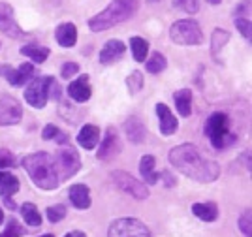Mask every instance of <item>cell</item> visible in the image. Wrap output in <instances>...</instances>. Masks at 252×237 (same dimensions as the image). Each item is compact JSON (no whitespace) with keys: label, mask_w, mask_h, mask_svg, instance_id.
Listing matches in <instances>:
<instances>
[{"label":"cell","mask_w":252,"mask_h":237,"mask_svg":"<svg viewBox=\"0 0 252 237\" xmlns=\"http://www.w3.org/2000/svg\"><path fill=\"white\" fill-rule=\"evenodd\" d=\"M169 162L177 168L183 175L190 177L200 183H213L220 175V168L215 160L205 158L196 145L185 143L173 147L169 151Z\"/></svg>","instance_id":"cell-1"},{"label":"cell","mask_w":252,"mask_h":237,"mask_svg":"<svg viewBox=\"0 0 252 237\" xmlns=\"http://www.w3.org/2000/svg\"><path fill=\"white\" fill-rule=\"evenodd\" d=\"M23 166L27 169V173L31 175L34 185L42 190H53L59 186V175H57V168H55V160L51 155L47 153H34V155L27 156L23 160Z\"/></svg>","instance_id":"cell-2"},{"label":"cell","mask_w":252,"mask_h":237,"mask_svg":"<svg viewBox=\"0 0 252 237\" xmlns=\"http://www.w3.org/2000/svg\"><path fill=\"white\" fill-rule=\"evenodd\" d=\"M137 10V0H113L104 11H100L89 21V29L93 32L107 31L123 21L130 19Z\"/></svg>","instance_id":"cell-3"},{"label":"cell","mask_w":252,"mask_h":237,"mask_svg":"<svg viewBox=\"0 0 252 237\" xmlns=\"http://www.w3.org/2000/svg\"><path fill=\"white\" fill-rule=\"evenodd\" d=\"M49 96H53L55 100L61 98V93L57 89V83L53 77H36L29 81V87L25 89V98L31 103L32 107L42 109L45 107V103L49 100Z\"/></svg>","instance_id":"cell-4"},{"label":"cell","mask_w":252,"mask_h":237,"mask_svg":"<svg viewBox=\"0 0 252 237\" xmlns=\"http://www.w3.org/2000/svg\"><path fill=\"white\" fill-rule=\"evenodd\" d=\"M169 38L179 45H200L203 41V32L196 21L181 19L169 29Z\"/></svg>","instance_id":"cell-5"},{"label":"cell","mask_w":252,"mask_h":237,"mask_svg":"<svg viewBox=\"0 0 252 237\" xmlns=\"http://www.w3.org/2000/svg\"><path fill=\"white\" fill-rule=\"evenodd\" d=\"M55 168H57V175L59 181H68L72 175H75L81 168V158L77 155L74 147L63 145L57 153H55Z\"/></svg>","instance_id":"cell-6"},{"label":"cell","mask_w":252,"mask_h":237,"mask_svg":"<svg viewBox=\"0 0 252 237\" xmlns=\"http://www.w3.org/2000/svg\"><path fill=\"white\" fill-rule=\"evenodd\" d=\"M230 119L224 113H213L205 121V135L209 137L215 149L226 147V135L230 134Z\"/></svg>","instance_id":"cell-7"},{"label":"cell","mask_w":252,"mask_h":237,"mask_svg":"<svg viewBox=\"0 0 252 237\" xmlns=\"http://www.w3.org/2000/svg\"><path fill=\"white\" fill-rule=\"evenodd\" d=\"M107 237H151V232L136 218H119L109 226Z\"/></svg>","instance_id":"cell-8"},{"label":"cell","mask_w":252,"mask_h":237,"mask_svg":"<svg viewBox=\"0 0 252 237\" xmlns=\"http://www.w3.org/2000/svg\"><path fill=\"white\" fill-rule=\"evenodd\" d=\"M111 179H113V183L121 190H125V192H128L130 196L137 198V200H145L149 196L147 186L143 185V183H139L136 177H132L130 173H126V171H113Z\"/></svg>","instance_id":"cell-9"},{"label":"cell","mask_w":252,"mask_h":237,"mask_svg":"<svg viewBox=\"0 0 252 237\" xmlns=\"http://www.w3.org/2000/svg\"><path fill=\"white\" fill-rule=\"evenodd\" d=\"M23 117V107L13 96H2L0 98V126H11L17 124Z\"/></svg>","instance_id":"cell-10"},{"label":"cell","mask_w":252,"mask_h":237,"mask_svg":"<svg viewBox=\"0 0 252 237\" xmlns=\"http://www.w3.org/2000/svg\"><path fill=\"white\" fill-rule=\"evenodd\" d=\"M0 31L4 32L10 38H27V34L21 31V27L17 25L15 15H13V8L6 2H0Z\"/></svg>","instance_id":"cell-11"},{"label":"cell","mask_w":252,"mask_h":237,"mask_svg":"<svg viewBox=\"0 0 252 237\" xmlns=\"http://www.w3.org/2000/svg\"><path fill=\"white\" fill-rule=\"evenodd\" d=\"M4 75H6V79L13 85V87H23V85H29V81L32 79V75H34V66H32L31 62H25L21 64L17 70H11V68H4Z\"/></svg>","instance_id":"cell-12"},{"label":"cell","mask_w":252,"mask_h":237,"mask_svg":"<svg viewBox=\"0 0 252 237\" xmlns=\"http://www.w3.org/2000/svg\"><path fill=\"white\" fill-rule=\"evenodd\" d=\"M121 153V139L117 135L115 128H109L105 132V137L102 141V147L98 149V158L100 160H107V158H113Z\"/></svg>","instance_id":"cell-13"},{"label":"cell","mask_w":252,"mask_h":237,"mask_svg":"<svg viewBox=\"0 0 252 237\" xmlns=\"http://www.w3.org/2000/svg\"><path fill=\"white\" fill-rule=\"evenodd\" d=\"M157 115L158 121H160V132L164 135H173L177 132V119L173 117L171 109H169L166 103H158L157 105Z\"/></svg>","instance_id":"cell-14"},{"label":"cell","mask_w":252,"mask_h":237,"mask_svg":"<svg viewBox=\"0 0 252 237\" xmlns=\"http://www.w3.org/2000/svg\"><path fill=\"white\" fill-rule=\"evenodd\" d=\"M68 94H70V98L75 100V102H87L89 98H91V85H89V77L87 75H81L79 79H75L74 83H70V87H68Z\"/></svg>","instance_id":"cell-15"},{"label":"cell","mask_w":252,"mask_h":237,"mask_svg":"<svg viewBox=\"0 0 252 237\" xmlns=\"http://www.w3.org/2000/svg\"><path fill=\"white\" fill-rule=\"evenodd\" d=\"M126 51V45L119 40H109L104 45V49L100 53V62L102 64H113L115 61H119Z\"/></svg>","instance_id":"cell-16"},{"label":"cell","mask_w":252,"mask_h":237,"mask_svg":"<svg viewBox=\"0 0 252 237\" xmlns=\"http://www.w3.org/2000/svg\"><path fill=\"white\" fill-rule=\"evenodd\" d=\"M125 132L126 137L132 143H141L145 139V135H147V128H145V124L141 123L137 117H130L125 123Z\"/></svg>","instance_id":"cell-17"},{"label":"cell","mask_w":252,"mask_h":237,"mask_svg":"<svg viewBox=\"0 0 252 237\" xmlns=\"http://www.w3.org/2000/svg\"><path fill=\"white\" fill-rule=\"evenodd\" d=\"M19 190V181L17 177L10 175V173H2V179H0V196L4 198V202L8 203L10 209H15V205L11 203V196Z\"/></svg>","instance_id":"cell-18"},{"label":"cell","mask_w":252,"mask_h":237,"mask_svg":"<svg viewBox=\"0 0 252 237\" xmlns=\"http://www.w3.org/2000/svg\"><path fill=\"white\" fill-rule=\"evenodd\" d=\"M55 38L57 41L63 45V47H72L75 45V40H77V29H75L74 23H63L57 27L55 31Z\"/></svg>","instance_id":"cell-19"},{"label":"cell","mask_w":252,"mask_h":237,"mask_svg":"<svg viewBox=\"0 0 252 237\" xmlns=\"http://www.w3.org/2000/svg\"><path fill=\"white\" fill-rule=\"evenodd\" d=\"M98 139H100V130L94 124H85L81 128V132L77 134V143L81 145L83 149H94Z\"/></svg>","instance_id":"cell-20"},{"label":"cell","mask_w":252,"mask_h":237,"mask_svg":"<svg viewBox=\"0 0 252 237\" xmlns=\"http://www.w3.org/2000/svg\"><path fill=\"white\" fill-rule=\"evenodd\" d=\"M70 200L77 209H89L91 207V190L85 185H74L70 188Z\"/></svg>","instance_id":"cell-21"},{"label":"cell","mask_w":252,"mask_h":237,"mask_svg":"<svg viewBox=\"0 0 252 237\" xmlns=\"http://www.w3.org/2000/svg\"><path fill=\"white\" fill-rule=\"evenodd\" d=\"M173 100L177 105V111L181 113V117H190L192 113V93L190 89H181L173 94Z\"/></svg>","instance_id":"cell-22"},{"label":"cell","mask_w":252,"mask_h":237,"mask_svg":"<svg viewBox=\"0 0 252 237\" xmlns=\"http://www.w3.org/2000/svg\"><path fill=\"white\" fill-rule=\"evenodd\" d=\"M192 213L198 218H201V220H205V222H213L215 218L219 217V209H217L215 203H194Z\"/></svg>","instance_id":"cell-23"},{"label":"cell","mask_w":252,"mask_h":237,"mask_svg":"<svg viewBox=\"0 0 252 237\" xmlns=\"http://www.w3.org/2000/svg\"><path fill=\"white\" fill-rule=\"evenodd\" d=\"M139 171H141V175L143 179L151 183V185H155L158 181V173L155 171V158L151 155H145L141 158V162H139Z\"/></svg>","instance_id":"cell-24"},{"label":"cell","mask_w":252,"mask_h":237,"mask_svg":"<svg viewBox=\"0 0 252 237\" xmlns=\"http://www.w3.org/2000/svg\"><path fill=\"white\" fill-rule=\"evenodd\" d=\"M21 53L25 57H31L32 62H45L47 61V57H49V49L47 47H42V45H36V43H31V45H25L21 47Z\"/></svg>","instance_id":"cell-25"},{"label":"cell","mask_w":252,"mask_h":237,"mask_svg":"<svg viewBox=\"0 0 252 237\" xmlns=\"http://www.w3.org/2000/svg\"><path fill=\"white\" fill-rule=\"evenodd\" d=\"M228 40H230V32L222 31V29H217L213 32V36H211V55L215 59H219V53L228 43Z\"/></svg>","instance_id":"cell-26"},{"label":"cell","mask_w":252,"mask_h":237,"mask_svg":"<svg viewBox=\"0 0 252 237\" xmlns=\"http://www.w3.org/2000/svg\"><path fill=\"white\" fill-rule=\"evenodd\" d=\"M130 49H132V55H134V59H136L137 62H143L149 53V43H147V40H143V38H139V36H134V38L130 40Z\"/></svg>","instance_id":"cell-27"},{"label":"cell","mask_w":252,"mask_h":237,"mask_svg":"<svg viewBox=\"0 0 252 237\" xmlns=\"http://www.w3.org/2000/svg\"><path fill=\"white\" fill-rule=\"evenodd\" d=\"M21 215L29 226H40L42 224V215L38 213V209H36L34 203H25L21 207Z\"/></svg>","instance_id":"cell-28"},{"label":"cell","mask_w":252,"mask_h":237,"mask_svg":"<svg viewBox=\"0 0 252 237\" xmlns=\"http://www.w3.org/2000/svg\"><path fill=\"white\" fill-rule=\"evenodd\" d=\"M166 57L162 55V53L155 51L153 55H151V61L147 62V72L151 73H160L164 68H166Z\"/></svg>","instance_id":"cell-29"},{"label":"cell","mask_w":252,"mask_h":237,"mask_svg":"<svg viewBox=\"0 0 252 237\" xmlns=\"http://www.w3.org/2000/svg\"><path fill=\"white\" fill-rule=\"evenodd\" d=\"M126 87H128L130 94L139 93V91H141V87H143V75H141L139 72L130 73V75L126 77Z\"/></svg>","instance_id":"cell-30"},{"label":"cell","mask_w":252,"mask_h":237,"mask_svg":"<svg viewBox=\"0 0 252 237\" xmlns=\"http://www.w3.org/2000/svg\"><path fill=\"white\" fill-rule=\"evenodd\" d=\"M66 217V207L64 205H51L47 209V220L49 222H61Z\"/></svg>","instance_id":"cell-31"},{"label":"cell","mask_w":252,"mask_h":237,"mask_svg":"<svg viewBox=\"0 0 252 237\" xmlns=\"http://www.w3.org/2000/svg\"><path fill=\"white\" fill-rule=\"evenodd\" d=\"M239 230H241L245 237H252V222H251V209H247L239 218Z\"/></svg>","instance_id":"cell-32"},{"label":"cell","mask_w":252,"mask_h":237,"mask_svg":"<svg viewBox=\"0 0 252 237\" xmlns=\"http://www.w3.org/2000/svg\"><path fill=\"white\" fill-rule=\"evenodd\" d=\"M19 236H23L21 226H19L15 220H10L8 226H6V230H4V234H2L0 237H19Z\"/></svg>","instance_id":"cell-33"},{"label":"cell","mask_w":252,"mask_h":237,"mask_svg":"<svg viewBox=\"0 0 252 237\" xmlns=\"http://www.w3.org/2000/svg\"><path fill=\"white\" fill-rule=\"evenodd\" d=\"M177 4L185 11H189V13H196V11L200 10V2L198 0H177Z\"/></svg>","instance_id":"cell-34"},{"label":"cell","mask_w":252,"mask_h":237,"mask_svg":"<svg viewBox=\"0 0 252 237\" xmlns=\"http://www.w3.org/2000/svg\"><path fill=\"white\" fill-rule=\"evenodd\" d=\"M235 25H237V31L241 32L247 40H251V21L249 19H235Z\"/></svg>","instance_id":"cell-35"},{"label":"cell","mask_w":252,"mask_h":237,"mask_svg":"<svg viewBox=\"0 0 252 237\" xmlns=\"http://www.w3.org/2000/svg\"><path fill=\"white\" fill-rule=\"evenodd\" d=\"M59 135H61V130H59L55 124H47V126L43 128V132H42L43 139H57Z\"/></svg>","instance_id":"cell-36"},{"label":"cell","mask_w":252,"mask_h":237,"mask_svg":"<svg viewBox=\"0 0 252 237\" xmlns=\"http://www.w3.org/2000/svg\"><path fill=\"white\" fill-rule=\"evenodd\" d=\"M77 72H79V66H77L75 62H66L63 66V77H66V79L74 77Z\"/></svg>","instance_id":"cell-37"},{"label":"cell","mask_w":252,"mask_h":237,"mask_svg":"<svg viewBox=\"0 0 252 237\" xmlns=\"http://www.w3.org/2000/svg\"><path fill=\"white\" fill-rule=\"evenodd\" d=\"M15 162H13V158H11V155L8 153V151H2L0 153V168H10V166H13Z\"/></svg>","instance_id":"cell-38"},{"label":"cell","mask_w":252,"mask_h":237,"mask_svg":"<svg viewBox=\"0 0 252 237\" xmlns=\"http://www.w3.org/2000/svg\"><path fill=\"white\" fill-rule=\"evenodd\" d=\"M64 237H87L83 232H70V234H66Z\"/></svg>","instance_id":"cell-39"},{"label":"cell","mask_w":252,"mask_h":237,"mask_svg":"<svg viewBox=\"0 0 252 237\" xmlns=\"http://www.w3.org/2000/svg\"><path fill=\"white\" fill-rule=\"evenodd\" d=\"M207 2H209V4H220L222 0H207Z\"/></svg>","instance_id":"cell-40"},{"label":"cell","mask_w":252,"mask_h":237,"mask_svg":"<svg viewBox=\"0 0 252 237\" xmlns=\"http://www.w3.org/2000/svg\"><path fill=\"white\" fill-rule=\"evenodd\" d=\"M2 220H4V213H2V207H0V224H2Z\"/></svg>","instance_id":"cell-41"},{"label":"cell","mask_w":252,"mask_h":237,"mask_svg":"<svg viewBox=\"0 0 252 237\" xmlns=\"http://www.w3.org/2000/svg\"><path fill=\"white\" fill-rule=\"evenodd\" d=\"M42 237H53L51 234H47V236H42Z\"/></svg>","instance_id":"cell-42"},{"label":"cell","mask_w":252,"mask_h":237,"mask_svg":"<svg viewBox=\"0 0 252 237\" xmlns=\"http://www.w3.org/2000/svg\"><path fill=\"white\" fill-rule=\"evenodd\" d=\"M0 179H2V173H0Z\"/></svg>","instance_id":"cell-43"}]
</instances>
